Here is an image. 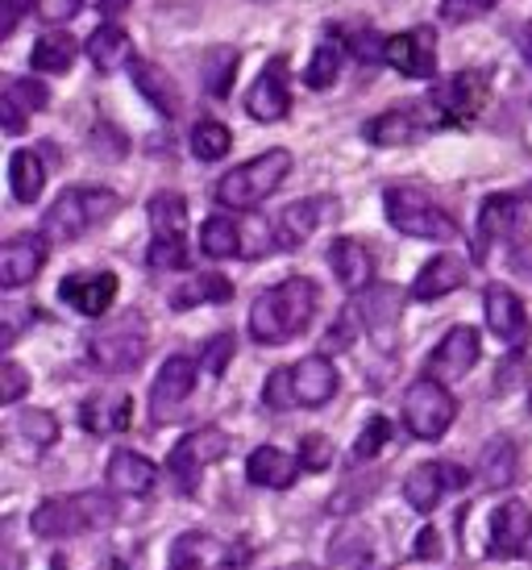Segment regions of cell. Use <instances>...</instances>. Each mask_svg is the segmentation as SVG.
Returning a JSON list of instances; mask_svg holds the SVG:
<instances>
[{"mask_svg":"<svg viewBox=\"0 0 532 570\" xmlns=\"http://www.w3.org/2000/svg\"><path fill=\"white\" fill-rule=\"evenodd\" d=\"M316 304H321V292L304 275H292L283 284L266 287L250 304V337L258 346H287L292 337H299L313 325Z\"/></svg>","mask_w":532,"mask_h":570,"instance_id":"1","label":"cell"},{"mask_svg":"<svg viewBox=\"0 0 532 570\" xmlns=\"http://www.w3.org/2000/svg\"><path fill=\"white\" fill-rule=\"evenodd\" d=\"M117 521V504L100 491H76V495H50L33 508L30 529L42 541H67L83 533H100Z\"/></svg>","mask_w":532,"mask_h":570,"instance_id":"2","label":"cell"},{"mask_svg":"<svg viewBox=\"0 0 532 570\" xmlns=\"http://www.w3.org/2000/svg\"><path fill=\"white\" fill-rule=\"evenodd\" d=\"M292 150L270 146L263 155H254L250 163L234 167L229 175H220L217 184V205L220 208H258L270 191L283 188V179L292 175Z\"/></svg>","mask_w":532,"mask_h":570,"instance_id":"3","label":"cell"},{"mask_svg":"<svg viewBox=\"0 0 532 570\" xmlns=\"http://www.w3.org/2000/svg\"><path fill=\"white\" fill-rule=\"evenodd\" d=\"M121 208V196L112 188H67L55 205L47 208L42 234L50 242H79L88 229L105 225Z\"/></svg>","mask_w":532,"mask_h":570,"instance_id":"4","label":"cell"},{"mask_svg":"<svg viewBox=\"0 0 532 570\" xmlns=\"http://www.w3.org/2000/svg\"><path fill=\"white\" fill-rule=\"evenodd\" d=\"M383 208H387L392 229H400V234H407V238H421V242L457 238L454 217H450L428 191L412 188V184H392V188L383 191Z\"/></svg>","mask_w":532,"mask_h":570,"instance_id":"5","label":"cell"},{"mask_svg":"<svg viewBox=\"0 0 532 570\" xmlns=\"http://www.w3.org/2000/svg\"><path fill=\"white\" fill-rule=\"evenodd\" d=\"M457 416V400L450 396V387L437 380H416L412 387L404 392V425L412 438H421V442H437L450 433Z\"/></svg>","mask_w":532,"mask_h":570,"instance_id":"6","label":"cell"},{"mask_svg":"<svg viewBox=\"0 0 532 570\" xmlns=\"http://www.w3.org/2000/svg\"><path fill=\"white\" fill-rule=\"evenodd\" d=\"M146 350H150V342H146V325H141V317H121L117 325H109V330H100L96 337H88V358H92L105 375H129V371H138L141 358H146Z\"/></svg>","mask_w":532,"mask_h":570,"instance_id":"7","label":"cell"},{"mask_svg":"<svg viewBox=\"0 0 532 570\" xmlns=\"http://www.w3.org/2000/svg\"><path fill=\"white\" fill-rule=\"evenodd\" d=\"M225 454H229V438H225V429H217V425L191 429L188 438H179L175 450L167 454V475H171L175 491L191 495L196 483H200L204 466L220 462Z\"/></svg>","mask_w":532,"mask_h":570,"instance_id":"8","label":"cell"},{"mask_svg":"<svg viewBox=\"0 0 532 570\" xmlns=\"http://www.w3.org/2000/svg\"><path fill=\"white\" fill-rule=\"evenodd\" d=\"M428 105L445 126H466L486 105V76L483 71H454L441 83H433Z\"/></svg>","mask_w":532,"mask_h":570,"instance_id":"9","label":"cell"},{"mask_svg":"<svg viewBox=\"0 0 532 570\" xmlns=\"http://www.w3.org/2000/svg\"><path fill=\"white\" fill-rule=\"evenodd\" d=\"M349 313L358 321V330H366L383 350L395 346V330H400V313H404V296L392 284H375L358 292V301L349 304Z\"/></svg>","mask_w":532,"mask_h":570,"instance_id":"10","label":"cell"},{"mask_svg":"<svg viewBox=\"0 0 532 570\" xmlns=\"http://www.w3.org/2000/svg\"><path fill=\"white\" fill-rule=\"evenodd\" d=\"M383 63L395 67L407 80H433L437 76V33L433 26H416V30L392 33Z\"/></svg>","mask_w":532,"mask_h":570,"instance_id":"11","label":"cell"},{"mask_svg":"<svg viewBox=\"0 0 532 570\" xmlns=\"http://www.w3.org/2000/svg\"><path fill=\"white\" fill-rule=\"evenodd\" d=\"M483 313H486V325H491V333L500 337L503 346H512L516 354L529 346V337H532L529 308H524V301H520L512 287H503V284L486 287Z\"/></svg>","mask_w":532,"mask_h":570,"instance_id":"12","label":"cell"},{"mask_svg":"<svg viewBox=\"0 0 532 570\" xmlns=\"http://www.w3.org/2000/svg\"><path fill=\"white\" fill-rule=\"evenodd\" d=\"M117 275L112 271H76L59 284V301L67 308H76L79 317H105L112 304H117Z\"/></svg>","mask_w":532,"mask_h":570,"instance_id":"13","label":"cell"},{"mask_svg":"<svg viewBox=\"0 0 532 570\" xmlns=\"http://www.w3.org/2000/svg\"><path fill=\"white\" fill-rule=\"evenodd\" d=\"M479 354H483V342H479V330H470V325H454V330L445 333L437 342V350L428 354V380L437 383H450V380H462L466 371H474L479 363Z\"/></svg>","mask_w":532,"mask_h":570,"instance_id":"14","label":"cell"},{"mask_svg":"<svg viewBox=\"0 0 532 570\" xmlns=\"http://www.w3.org/2000/svg\"><path fill=\"white\" fill-rule=\"evenodd\" d=\"M329 217H337L333 196H308V200L287 205L279 213V222H275V250H299Z\"/></svg>","mask_w":532,"mask_h":570,"instance_id":"15","label":"cell"},{"mask_svg":"<svg viewBox=\"0 0 532 570\" xmlns=\"http://www.w3.org/2000/svg\"><path fill=\"white\" fill-rule=\"evenodd\" d=\"M50 258V238L47 234H17V238L4 242L0 250V287H26L38 279V271L47 267Z\"/></svg>","mask_w":532,"mask_h":570,"instance_id":"16","label":"cell"},{"mask_svg":"<svg viewBox=\"0 0 532 570\" xmlns=\"http://www.w3.org/2000/svg\"><path fill=\"white\" fill-rule=\"evenodd\" d=\"M454 488H466V471H457L454 462H421L404 479V500L412 512H433Z\"/></svg>","mask_w":532,"mask_h":570,"instance_id":"17","label":"cell"},{"mask_svg":"<svg viewBox=\"0 0 532 570\" xmlns=\"http://www.w3.org/2000/svg\"><path fill=\"white\" fill-rule=\"evenodd\" d=\"M246 112L263 126H275L292 112V88H287V59L275 55L266 71L254 80V88L246 92Z\"/></svg>","mask_w":532,"mask_h":570,"instance_id":"18","label":"cell"},{"mask_svg":"<svg viewBox=\"0 0 532 570\" xmlns=\"http://www.w3.org/2000/svg\"><path fill=\"white\" fill-rule=\"evenodd\" d=\"M196 371H200V366L191 363L188 354H175V358L162 363V371L155 375V387H150V416H155L158 425H162L167 416H175L179 404L196 392Z\"/></svg>","mask_w":532,"mask_h":570,"instance_id":"19","label":"cell"},{"mask_svg":"<svg viewBox=\"0 0 532 570\" xmlns=\"http://www.w3.org/2000/svg\"><path fill=\"white\" fill-rule=\"evenodd\" d=\"M491 554L495 558H532V508L520 500L495 508L491 517Z\"/></svg>","mask_w":532,"mask_h":570,"instance_id":"20","label":"cell"},{"mask_svg":"<svg viewBox=\"0 0 532 570\" xmlns=\"http://www.w3.org/2000/svg\"><path fill=\"white\" fill-rule=\"evenodd\" d=\"M292 383H296L299 409H321V404H329V400L337 396V387H342L337 366H333V358H325V354L299 358V363L292 366Z\"/></svg>","mask_w":532,"mask_h":570,"instance_id":"21","label":"cell"},{"mask_svg":"<svg viewBox=\"0 0 532 570\" xmlns=\"http://www.w3.org/2000/svg\"><path fill=\"white\" fill-rule=\"evenodd\" d=\"M329 267L337 275V284L345 292H366V287H375V254L366 250L358 238H337L329 246Z\"/></svg>","mask_w":532,"mask_h":570,"instance_id":"22","label":"cell"},{"mask_svg":"<svg viewBox=\"0 0 532 570\" xmlns=\"http://www.w3.org/2000/svg\"><path fill=\"white\" fill-rule=\"evenodd\" d=\"M50 105V92L42 80H9L4 83V96H0V121H4V134H21L26 121L33 112H42Z\"/></svg>","mask_w":532,"mask_h":570,"instance_id":"23","label":"cell"},{"mask_svg":"<svg viewBox=\"0 0 532 570\" xmlns=\"http://www.w3.org/2000/svg\"><path fill=\"white\" fill-rule=\"evenodd\" d=\"M466 279H470V267L462 254H433L421 267V275H416L412 296H416V301H441V296L457 292Z\"/></svg>","mask_w":532,"mask_h":570,"instance_id":"24","label":"cell"},{"mask_svg":"<svg viewBox=\"0 0 532 570\" xmlns=\"http://www.w3.org/2000/svg\"><path fill=\"white\" fill-rule=\"evenodd\" d=\"M424 126L428 121H421V112L412 109V105H404V109H387L378 112V117H371L362 126V138L371 146H412L424 134Z\"/></svg>","mask_w":532,"mask_h":570,"instance_id":"25","label":"cell"},{"mask_svg":"<svg viewBox=\"0 0 532 570\" xmlns=\"http://www.w3.org/2000/svg\"><path fill=\"white\" fill-rule=\"evenodd\" d=\"M83 55H88L96 71H105V76H112V71H121V67H129L138 59V55H134V38H129L121 26H112V21H105L100 30H92V38L83 42Z\"/></svg>","mask_w":532,"mask_h":570,"instance_id":"26","label":"cell"},{"mask_svg":"<svg viewBox=\"0 0 532 570\" xmlns=\"http://www.w3.org/2000/svg\"><path fill=\"white\" fill-rule=\"evenodd\" d=\"M129 76H134V88L150 100V109H155L158 117H167V121L179 117V88H175V80L162 67L150 63V59H134V63H129Z\"/></svg>","mask_w":532,"mask_h":570,"instance_id":"27","label":"cell"},{"mask_svg":"<svg viewBox=\"0 0 532 570\" xmlns=\"http://www.w3.org/2000/svg\"><path fill=\"white\" fill-rule=\"evenodd\" d=\"M299 471H304L299 459L283 454L279 445H258L250 459H246V475H250L254 488L283 491V488H292V483H296Z\"/></svg>","mask_w":532,"mask_h":570,"instance_id":"28","label":"cell"},{"mask_svg":"<svg viewBox=\"0 0 532 570\" xmlns=\"http://www.w3.org/2000/svg\"><path fill=\"white\" fill-rule=\"evenodd\" d=\"M146 213H150V234H155V242H162V246H188L184 242V234H188V200L179 191H158V196H150Z\"/></svg>","mask_w":532,"mask_h":570,"instance_id":"29","label":"cell"},{"mask_svg":"<svg viewBox=\"0 0 532 570\" xmlns=\"http://www.w3.org/2000/svg\"><path fill=\"white\" fill-rule=\"evenodd\" d=\"M479 483L491 491L500 488H512L520 475V450L512 438H491V442L483 445V454H479Z\"/></svg>","mask_w":532,"mask_h":570,"instance_id":"30","label":"cell"},{"mask_svg":"<svg viewBox=\"0 0 532 570\" xmlns=\"http://www.w3.org/2000/svg\"><path fill=\"white\" fill-rule=\"evenodd\" d=\"M105 479H109V491H117V495H146V491L155 488L158 471L155 462L134 454V450H117L109 459Z\"/></svg>","mask_w":532,"mask_h":570,"instance_id":"31","label":"cell"},{"mask_svg":"<svg viewBox=\"0 0 532 570\" xmlns=\"http://www.w3.org/2000/svg\"><path fill=\"white\" fill-rule=\"evenodd\" d=\"M516 213H520L516 196H508V191H500V196H486L483 208H479V246H474V254H479V258H486L491 242H500V238H508V234H512Z\"/></svg>","mask_w":532,"mask_h":570,"instance_id":"32","label":"cell"},{"mask_svg":"<svg viewBox=\"0 0 532 570\" xmlns=\"http://www.w3.org/2000/svg\"><path fill=\"white\" fill-rule=\"evenodd\" d=\"M79 4L83 0H0V9H4V26H0V38H13V30L21 26V17L33 13L42 17V21H50V26H63V21H71V17L79 13Z\"/></svg>","mask_w":532,"mask_h":570,"instance_id":"33","label":"cell"},{"mask_svg":"<svg viewBox=\"0 0 532 570\" xmlns=\"http://www.w3.org/2000/svg\"><path fill=\"white\" fill-rule=\"evenodd\" d=\"M79 421L88 433H121L134 421V400L129 396H88L79 409Z\"/></svg>","mask_w":532,"mask_h":570,"instance_id":"34","label":"cell"},{"mask_svg":"<svg viewBox=\"0 0 532 570\" xmlns=\"http://www.w3.org/2000/svg\"><path fill=\"white\" fill-rule=\"evenodd\" d=\"M76 38L67 30H50L42 33L38 42H33L30 50V67L33 71H42V76H63V71H71V63H76Z\"/></svg>","mask_w":532,"mask_h":570,"instance_id":"35","label":"cell"},{"mask_svg":"<svg viewBox=\"0 0 532 570\" xmlns=\"http://www.w3.org/2000/svg\"><path fill=\"white\" fill-rule=\"evenodd\" d=\"M234 301V284L217 275V271H208V275H191L188 284H179L171 292V308L175 313H188L196 304H225Z\"/></svg>","mask_w":532,"mask_h":570,"instance_id":"36","label":"cell"},{"mask_svg":"<svg viewBox=\"0 0 532 570\" xmlns=\"http://www.w3.org/2000/svg\"><path fill=\"white\" fill-rule=\"evenodd\" d=\"M9 188H13L17 205H33L42 188H47V167L33 150H13L9 159Z\"/></svg>","mask_w":532,"mask_h":570,"instance_id":"37","label":"cell"},{"mask_svg":"<svg viewBox=\"0 0 532 570\" xmlns=\"http://www.w3.org/2000/svg\"><path fill=\"white\" fill-rule=\"evenodd\" d=\"M200 250L208 254V258H237V254L246 250L242 225H237L234 217H225V213L208 217V222L200 225Z\"/></svg>","mask_w":532,"mask_h":570,"instance_id":"38","label":"cell"},{"mask_svg":"<svg viewBox=\"0 0 532 570\" xmlns=\"http://www.w3.org/2000/svg\"><path fill=\"white\" fill-rule=\"evenodd\" d=\"M237 67H242V55H237L234 47L208 50V55H204V63H200V80H204V88H208V96L225 100L229 88H234V80H237Z\"/></svg>","mask_w":532,"mask_h":570,"instance_id":"39","label":"cell"},{"mask_svg":"<svg viewBox=\"0 0 532 570\" xmlns=\"http://www.w3.org/2000/svg\"><path fill=\"white\" fill-rule=\"evenodd\" d=\"M342 59H345V47L329 33V38L313 50V63L304 67V83H308V88H316V92L333 88V83H337V76H342Z\"/></svg>","mask_w":532,"mask_h":570,"instance_id":"40","label":"cell"},{"mask_svg":"<svg viewBox=\"0 0 532 570\" xmlns=\"http://www.w3.org/2000/svg\"><path fill=\"white\" fill-rule=\"evenodd\" d=\"M229 146H234V134H229V126H220V121H213V117H204L200 126L191 129V155L200 163H217L229 155Z\"/></svg>","mask_w":532,"mask_h":570,"instance_id":"41","label":"cell"},{"mask_svg":"<svg viewBox=\"0 0 532 570\" xmlns=\"http://www.w3.org/2000/svg\"><path fill=\"white\" fill-rule=\"evenodd\" d=\"M208 558H213V538L200 533V529H188V533H179V538L171 541L167 562H171V570H196V567H204Z\"/></svg>","mask_w":532,"mask_h":570,"instance_id":"42","label":"cell"},{"mask_svg":"<svg viewBox=\"0 0 532 570\" xmlns=\"http://www.w3.org/2000/svg\"><path fill=\"white\" fill-rule=\"evenodd\" d=\"M17 433H21L33 450H50V445L59 442V421H55V412H47V409H26L17 416Z\"/></svg>","mask_w":532,"mask_h":570,"instance_id":"43","label":"cell"},{"mask_svg":"<svg viewBox=\"0 0 532 570\" xmlns=\"http://www.w3.org/2000/svg\"><path fill=\"white\" fill-rule=\"evenodd\" d=\"M337 42H342L358 63H383V50H387V38H378L371 26H358V30H329Z\"/></svg>","mask_w":532,"mask_h":570,"instance_id":"44","label":"cell"},{"mask_svg":"<svg viewBox=\"0 0 532 570\" xmlns=\"http://www.w3.org/2000/svg\"><path fill=\"white\" fill-rule=\"evenodd\" d=\"M234 350H237V337L234 333H217V337H208L200 350V366L213 375V380H220L225 371H229V363H234Z\"/></svg>","mask_w":532,"mask_h":570,"instance_id":"45","label":"cell"},{"mask_svg":"<svg viewBox=\"0 0 532 570\" xmlns=\"http://www.w3.org/2000/svg\"><path fill=\"white\" fill-rule=\"evenodd\" d=\"M263 404H266V409H275V412L296 409V383H292V366H279V371H270V375H266Z\"/></svg>","mask_w":532,"mask_h":570,"instance_id":"46","label":"cell"},{"mask_svg":"<svg viewBox=\"0 0 532 570\" xmlns=\"http://www.w3.org/2000/svg\"><path fill=\"white\" fill-rule=\"evenodd\" d=\"M387 438H392V421L387 416H371L366 421V429L358 433V442H354V459H375L378 450L387 445Z\"/></svg>","mask_w":532,"mask_h":570,"instance_id":"47","label":"cell"},{"mask_svg":"<svg viewBox=\"0 0 532 570\" xmlns=\"http://www.w3.org/2000/svg\"><path fill=\"white\" fill-rule=\"evenodd\" d=\"M500 0H441V21H450V26H466L474 17L491 13Z\"/></svg>","mask_w":532,"mask_h":570,"instance_id":"48","label":"cell"},{"mask_svg":"<svg viewBox=\"0 0 532 570\" xmlns=\"http://www.w3.org/2000/svg\"><path fill=\"white\" fill-rule=\"evenodd\" d=\"M26 392H30V375H26V366L13 363V358H4V366H0V404H17Z\"/></svg>","mask_w":532,"mask_h":570,"instance_id":"49","label":"cell"},{"mask_svg":"<svg viewBox=\"0 0 532 570\" xmlns=\"http://www.w3.org/2000/svg\"><path fill=\"white\" fill-rule=\"evenodd\" d=\"M333 462V445L321 438V433H308L304 442H299V466L304 471H325Z\"/></svg>","mask_w":532,"mask_h":570,"instance_id":"50","label":"cell"},{"mask_svg":"<svg viewBox=\"0 0 532 570\" xmlns=\"http://www.w3.org/2000/svg\"><path fill=\"white\" fill-rule=\"evenodd\" d=\"M21 317H26V313H21L17 304H4V333H0V346L4 350L17 342V333H21Z\"/></svg>","mask_w":532,"mask_h":570,"instance_id":"51","label":"cell"},{"mask_svg":"<svg viewBox=\"0 0 532 570\" xmlns=\"http://www.w3.org/2000/svg\"><path fill=\"white\" fill-rule=\"evenodd\" d=\"M416 541H421V546H416V558H441V538L433 529H424Z\"/></svg>","mask_w":532,"mask_h":570,"instance_id":"52","label":"cell"},{"mask_svg":"<svg viewBox=\"0 0 532 570\" xmlns=\"http://www.w3.org/2000/svg\"><path fill=\"white\" fill-rule=\"evenodd\" d=\"M83 4H92L96 13H105V17H117V13H126L134 0H83Z\"/></svg>","mask_w":532,"mask_h":570,"instance_id":"53","label":"cell"},{"mask_svg":"<svg viewBox=\"0 0 532 570\" xmlns=\"http://www.w3.org/2000/svg\"><path fill=\"white\" fill-rule=\"evenodd\" d=\"M520 55H524V63L532 67V21L524 26V30H520Z\"/></svg>","mask_w":532,"mask_h":570,"instance_id":"54","label":"cell"},{"mask_svg":"<svg viewBox=\"0 0 532 570\" xmlns=\"http://www.w3.org/2000/svg\"><path fill=\"white\" fill-rule=\"evenodd\" d=\"M258 4H270V0H258Z\"/></svg>","mask_w":532,"mask_h":570,"instance_id":"55","label":"cell"}]
</instances>
